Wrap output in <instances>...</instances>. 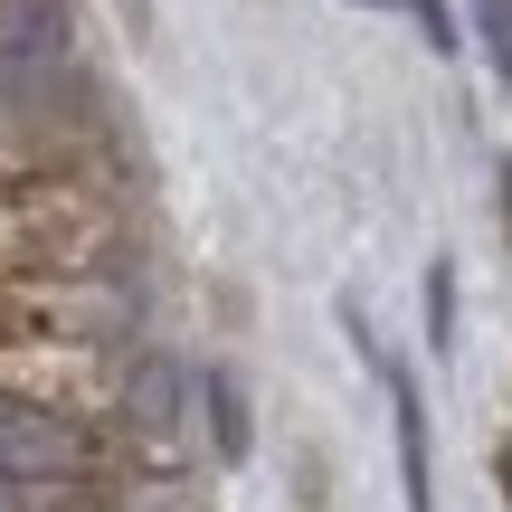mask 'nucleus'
Returning <instances> with one entry per match:
<instances>
[{"instance_id": "nucleus-1", "label": "nucleus", "mask_w": 512, "mask_h": 512, "mask_svg": "<svg viewBox=\"0 0 512 512\" xmlns=\"http://www.w3.org/2000/svg\"><path fill=\"white\" fill-rule=\"evenodd\" d=\"M0 475H10V484H29V494L95 475V427L76 418L67 399H48V389L0 380Z\"/></svg>"}, {"instance_id": "nucleus-2", "label": "nucleus", "mask_w": 512, "mask_h": 512, "mask_svg": "<svg viewBox=\"0 0 512 512\" xmlns=\"http://www.w3.org/2000/svg\"><path fill=\"white\" fill-rule=\"evenodd\" d=\"M342 323H351L361 361L380 370V389H389V427H399V484H408V512H437V437H427V399H418V380H408V361H399V351H380V342H370L361 304H342Z\"/></svg>"}, {"instance_id": "nucleus-3", "label": "nucleus", "mask_w": 512, "mask_h": 512, "mask_svg": "<svg viewBox=\"0 0 512 512\" xmlns=\"http://www.w3.org/2000/svg\"><path fill=\"white\" fill-rule=\"evenodd\" d=\"M200 408H209V456L219 465H247V389H238V370H200Z\"/></svg>"}, {"instance_id": "nucleus-4", "label": "nucleus", "mask_w": 512, "mask_h": 512, "mask_svg": "<svg viewBox=\"0 0 512 512\" xmlns=\"http://www.w3.org/2000/svg\"><path fill=\"white\" fill-rule=\"evenodd\" d=\"M427 342H456V266H446V256H437V266H427Z\"/></svg>"}, {"instance_id": "nucleus-5", "label": "nucleus", "mask_w": 512, "mask_h": 512, "mask_svg": "<svg viewBox=\"0 0 512 512\" xmlns=\"http://www.w3.org/2000/svg\"><path fill=\"white\" fill-rule=\"evenodd\" d=\"M475 29H484V57H494V76L512 86V0H475Z\"/></svg>"}, {"instance_id": "nucleus-6", "label": "nucleus", "mask_w": 512, "mask_h": 512, "mask_svg": "<svg viewBox=\"0 0 512 512\" xmlns=\"http://www.w3.org/2000/svg\"><path fill=\"white\" fill-rule=\"evenodd\" d=\"M418 19H427V48H456V19H446V0H418Z\"/></svg>"}, {"instance_id": "nucleus-7", "label": "nucleus", "mask_w": 512, "mask_h": 512, "mask_svg": "<svg viewBox=\"0 0 512 512\" xmlns=\"http://www.w3.org/2000/svg\"><path fill=\"white\" fill-rule=\"evenodd\" d=\"M0 512H38V494H29V484H10V475H0Z\"/></svg>"}]
</instances>
